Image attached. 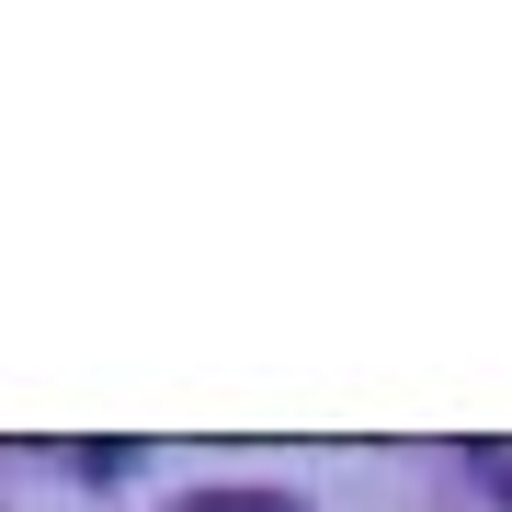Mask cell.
<instances>
[{
	"label": "cell",
	"mask_w": 512,
	"mask_h": 512,
	"mask_svg": "<svg viewBox=\"0 0 512 512\" xmlns=\"http://www.w3.org/2000/svg\"><path fill=\"white\" fill-rule=\"evenodd\" d=\"M171 512H296L285 490H194V501H171Z\"/></svg>",
	"instance_id": "1"
}]
</instances>
